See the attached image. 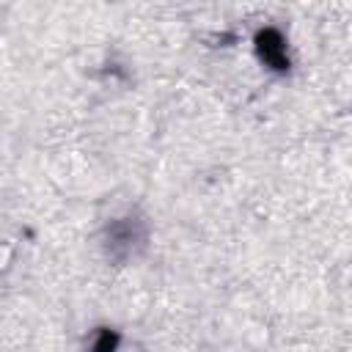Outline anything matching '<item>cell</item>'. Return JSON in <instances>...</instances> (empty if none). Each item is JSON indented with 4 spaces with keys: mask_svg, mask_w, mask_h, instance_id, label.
Returning a JSON list of instances; mask_svg holds the SVG:
<instances>
[{
    "mask_svg": "<svg viewBox=\"0 0 352 352\" xmlns=\"http://www.w3.org/2000/svg\"><path fill=\"white\" fill-rule=\"evenodd\" d=\"M256 50H258V55H261V60H264L267 66H272V69H278V72H283V69L289 66L286 47H283V38H280L278 30H272V28L261 30V33L256 36Z\"/></svg>",
    "mask_w": 352,
    "mask_h": 352,
    "instance_id": "obj_1",
    "label": "cell"
},
{
    "mask_svg": "<svg viewBox=\"0 0 352 352\" xmlns=\"http://www.w3.org/2000/svg\"><path fill=\"white\" fill-rule=\"evenodd\" d=\"M113 346H116V336H113L110 330H102V333H99V341H96V346H94V352H113Z\"/></svg>",
    "mask_w": 352,
    "mask_h": 352,
    "instance_id": "obj_2",
    "label": "cell"
}]
</instances>
